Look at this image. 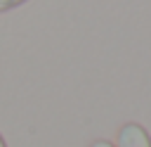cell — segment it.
Segmentation results:
<instances>
[{
	"label": "cell",
	"mask_w": 151,
	"mask_h": 147,
	"mask_svg": "<svg viewBox=\"0 0 151 147\" xmlns=\"http://www.w3.org/2000/svg\"><path fill=\"white\" fill-rule=\"evenodd\" d=\"M116 147H151V135L146 133L144 126L130 121V123L120 126Z\"/></svg>",
	"instance_id": "1"
},
{
	"label": "cell",
	"mask_w": 151,
	"mask_h": 147,
	"mask_svg": "<svg viewBox=\"0 0 151 147\" xmlns=\"http://www.w3.org/2000/svg\"><path fill=\"white\" fill-rule=\"evenodd\" d=\"M21 2H26V0H0V12H5V9H12V7L21 5Z\"/></svg>",
	"instance_id": "2"
},
{
	"label": "cell",
	"mask_w": 151,
	"mask_h": 147,
	"mask_svg": "<svg viewBox=\"0 0 151 147\" xmlns=\"http://www.w3.org/2000/svg\"><path fill=\"white\" fill-rule=\"evenodd\" d=\"M90 147H113V145H111L109 140H94V142H92Z\"/></svg>",
	"instance_id": "3"
},
{
	"label": "cell",
	"mask_w": 151,
	"mask_h": 147,
	"mask_svg": "<svg viewBox=\"0 0 151 147\" xmlns=\"http://www.w3.org/2000/svg\"><path fill=\"white\" fill-rule=\"evenodd\" d=\"M0 147H7V145H5V140H2V135H0Z\"/></svg>",
	"instance_id": "4"
}]
</instances>
